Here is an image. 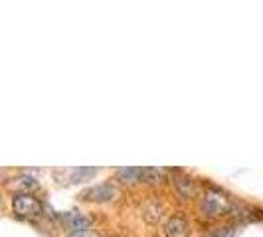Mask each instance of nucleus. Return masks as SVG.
I'll return each mask as SVG.
<instances>
[{
    "label": "nucleus",
    "instance_id": "obj_1",
    "mask_svg": "<svg viewBox=\"0 0 263 237\" xmlns=\"http://www.w3.org/2000/svg\"><path fill=\"white\" fill-rule=\"evenodd\" d=\"M12 211L18 215V218H24V220H34V218H40L42 211H44V206L36 196L28 194V192H18L14 194L12 198Z\"/></svg>",
    "mask_w": 263,
    "mask_h": 237
},
{
    "label": "nucleus",
    "instance_id": "obj_2",
    "mask_svg": "<svg viewBox=\"0 0 263 237\" xmlns=\"http://www.w3.org/2000/svg\"><path fill=\"white\" fill-rule=\"evenodd\" d=\"M230 208H232V202L216 190H208L202 198V211L208 218H220L224 213H230Z\"/></svg>",
    "mask_w": 263,
    "mask_h": 237
},
{
    "label": "nucleus",
    "instance_id": "obj_3",
    "mask_svg": "<svg viewBox=\"0 0 263 237\" xmlns=\"http://www.w3.org/2000/svg\"><path fill=\"white\" fill-rule=\"evenodd\" d=\"M115 194H117L115 186L109 184V182H103V184L87 188L81 194V200H87V202H109L111 198H115Z\"/></svg>",
    "mask_w": 263,
    "mask_h": 237
},
{
    "label": "nucleus",
    "instance_id": "obj_4",
    "mask_svg": "<svg viewBox=\"0 0 263 237\" xmlns=\"http://www.w3.org/2000/svg\"><path fill=\"white\" fill-rule=\"evenodd\" d=\"M62 224L66 225V229H69V231H83V229H89L91 218H87L79 211H64Z\"/></svg>",
    "mask_w": 263,
    "mask_h": 237
},
{
    "label": "nucleus",
    "instance_id": "obj_5",
    "mask_svg": "<svg viewBox=\"0 0 263 237\" xmlns=\"http://www.w3.org/2000/svg\"><path fill=\"white\" fill-rule=\"evenodd\" d=\"M164 235L166 237H188L190 225L182 215H171L164 224Z\"/></svg>",
    "mask_w": 263,
    "mask_h": 237
},
{
    "label": "nucleus",
    "instance_id": "obj_6",
    "mask_svg": "<svg viewBox=\"0 0 263 237\" xmlns=\"http://www.w3.org/2000/svg\"><path fill=\"white\" fill-rule=\"evenodd\" d=\"M97 174V168H76V170H67V176L71 184H79V182H87Z\"/></svg>",
    "mask_w": 263,
    "mask_h": 237
},
{
    "label": "nucleus",
    "instance_id": "obj_7",
    "mask_svg": "<svg viewBox=\"0 0 263 237\" xmlns=\"http://www.w3.org/2000/svg\"><path fill=\"white\" fill-rule=\"evenodd\" d=\"M16 182H18L20 192H28V194H30V190H36V188H38V180H36V178H32V176H28V174L20 176Z\"/></svg>",
    "mask_w": 263,
    "mask_h": 237
},
{
    "label": "nucleus",
    "instance_id": "obj_8",
    "mask_svg": "<svg viewBox=\"0 0 263 237\" xmlns=\"http://www.w3.org/2000/svg\"><path fill=\"white\" fill-rule=\"evenodd\" d=\"M237 231H234L232 227H220V229H216L212 237H236Z\"/></svg>",
    "mask_w": 263,
    "mask_h": 237
},
{
    "label": "nucleus",
    "instance_id": "obj_9",
    "mask_svg": "<svg viewBox=\"0 0 263 237\" xmlns=\"http://www.w3.org/2000/svg\"><path fill=\"white\" fill-rule=\"evenodd\" d=\"M67 237H95L91 229H83V231H69Z\"/></svg>",
    "mask_w": 263,
    "mask_h": 237
}]
</instances>
